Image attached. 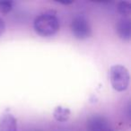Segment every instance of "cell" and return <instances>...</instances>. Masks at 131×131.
Returning a JSON list of instances; mask_svg holds the SVG:
<instances>
[{
    "instance_id": "6da1fadb",
    "label": "cell",
    "mask_w": 131,
    "mask_h": 131,
    "mask_svg": "<svg viewBox=\"0 0 131 131\" xmlns=\"http://www.w3.org/2000/svg\"><path fill=\"white\" fill-rule=\"evenodd\" d=\"M34 29L40 36H52L59 29V21L52 14H41L34 20Z\"/></svg>"
},
{
    "instance_id": "7a4b0ae2",
    "label": "cell",
    "mask_w": 131,
    "mask_h": 131,
    "mask_svg": "<svg viewBox=\"0 0 131 131\" xmlns=\"http://www.w3.org/2000/svg\"><path fill=\"white\" fill-rule=\"evenodd\" d=\"M110 80L116 91L123 92L129 84V74L127 69L121 65H115L110 69Z\"/></svg>"
},
{
    "instance_id": "3957f363",
    "label": "cell",
    "mask_w": 131,
    "mask_h": 131,
    "mask_svg": "<svg viewBox=\"0 0 131 131\" xmlns=\"http://www.w3.org/2000/svg\"><path fill=\"white\" fill-rule=\"evenodd\" d=\"M71 31L74 36L79 40H84L91 36L92 28L89 22L82 15L75 16L71 23Z\"/></svg>"
},
{
    "instance_id": "277c9868",
    "label": "cell",
    "mask_w": 131,
    "mask_h": 131,
    "mask_svg": "<svg viewBox=\"0 0 131 131\" xmlns=\"http://www.w3.org/2000/svg\"><path fill=\"white\" fill-rule=\"evenodd\" d=\"M88 131H109V123L106 118L100 115H94L87 120Z\"/></svg>"
},
{
    "instance_id": "5b68a950",
    "label": "cell",
    "mask_w": 131,
    "mask_h": 131,
    "mask_svg": "<svg viewBox=\"0 0 131 131\" xmlns=\"http://www.w3.org/2000/svg\"><path fill=\"white\" fill-rule=\"evenodd\" d=\"M116 30L118 36L125 40L131 38V21L128 18H122L116 24Z\"/></svg>"
},
{
    "instance_id": "8992f818",
    "label": "cell",
    "mask_w": 131,
    "mask_h": 131,
    "mask_svg": "<svg viewBox=\"0 0 131 131\" xmlns=\"http://www.w3.org/2000/svg\"><path fill=\"white\" fill-rule=\"evenodd\" d=\"M0 131H17V121L11 114H4L0 118Z\"/></svg>"
},
{
    "instance_id": "52a82bcc",
    "label": "cell",
    "mask_w": 131,
    "mask_h": 131,
    "mask_svg": "<svg viewBox=\"0 0 131 131\" xmlns=\"http://www.w3.org/2000/svg\"><path fill=\"white\" fill-rule=\"evenodd\" d=\"M54 118H56L58 121L64 122L69 118L70 117V111L66 107H62V106H58L55 109L54 111Z\"/></svg>"
},
{
    "instance_id": "ba28073f",
    "label": "cell",
    "mask_w": 131,
    "mask_h": 131,
    "mask_svg": "<svg viewBox=\"0 0 131 131\" xmlns=\"http://www.w3.org/2000/svg\"><path fill=\"white\" fill-rule=\"evenodd\" d=\"M118 11L119 12L121 15H129L131 13V5L127 1H122L118 4Z\"/></svg>"
},
{
    "instance_id": "9c48e42d",
    "label": "cell",
    "mask_w": 131,
    "mask_h": 131,
    "mask_svg": "<svg viewBox=\"0 0 131 131\" xmlns=\"http://www.w3.org/2000/svg\"><path fill=\"white\" fill-rule=\"evenodd\" d=\"M13 9V2L12 1H0V12L3 14L9 13Z\"/></svg>"
},
{
    "instance_id": "30bf717a",
    "label": "cell",
    "mask_w": 131,
    "mask_h": 131,
    "mask_svg": "<svg viewBox=\"0 0 131 131\" xmlns=\"http://www.w3.org/2000/svg\"><path fill=\"white\" fill-rule=\"evenodd\" d=\"M5 30H6V24H5L4 20L0 18V36L5 32Z\"/></svg>"
},
{
    "instance_id": "8fae6325",
    "label": "cell",
    "mask_w": 131,
    "mask_h": 131,
    "mask_svg": "<svg viewBox=\"0 0 131 131\" xmlns=\"http://www.w3.org/2000/svg\"><path fill=\"white\" fill-rule=\"evenodd\" d=\"M109 131H110V130H109Z\"/></svg>"
}]
</instances>
